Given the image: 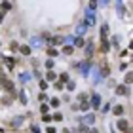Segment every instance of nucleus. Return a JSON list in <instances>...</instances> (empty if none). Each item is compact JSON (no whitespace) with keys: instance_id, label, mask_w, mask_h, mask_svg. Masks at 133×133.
Segmentation results:
<instances>
[{"instance_id":"1","label":"nucleus","mask_w":133,"mask_h":133,"mask_svg":"<svg viewBox=\"0 0 133 133\" xmlns=\"http://www.w3.org/2000/svg\"><path fill=\"white\" fill-rule=\"evenodd\" d=\"M118 127H120V129H127V122L120 120V122H118Z\"/></svg>"},{"instance_id":"2","label":"nucleus","mask_w":133,"mask_h":133,"mask_svg":"<svg viewBox=\"0 0 133 133\" xmlns=\"http://www.w3.org/2000/svg\"><path fill=\"white\" fill-rule=\"evenodd\" d=\"M21 53H25V55H29V53H30V50H29L27 46H23V48H21Z\"/></svg>"}]
</instances>
